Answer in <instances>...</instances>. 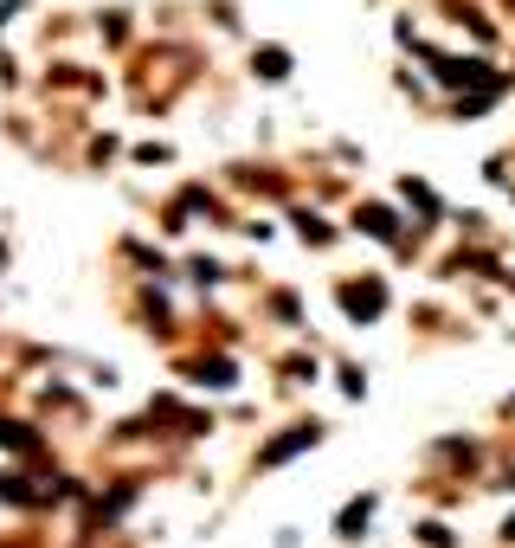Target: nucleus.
Returning <instances> with one entry per match:
<instances>
[{
	"mask_svg": "<svg viewBox=\"0 0 515 548\" xmlns=\"http://www.w3.org/2000/svg\"><path fill=\"white\" fill-rule=\"evenodd\" d=\"M316 439H322V426H297V433H283V439L264 452V464H283V458H297V452H303V445H316Z\"/></svg>",
	"mask_w": 515,
	"mask_h": 548,
	"instance_id": "nucleus-1",
	"label": "nucleus"
},
{
	"mask_svg": "<svg viewBox=\"0 0 515 548\" xmlns=\"http://www.w3.org/2000/svg\"><path fill=\"white\" fill-rule=\"evenodd\" d=\"M354 316H374L381 310V284H348V297H342Z\"/></svg>",
	"mask_w": 515,
	"mask_h": 548,
	"instance_id": "nucleus-2",
	"label": "nucleus"
},
{
	"mask_svg": "<svg viewBox=\"0 0 515 548\" xmlns=\"http://www.w3.org/2000/svg\"><path fill=\"white\" fill-rule=\"evenodd\" d=\"M367 516H374V503H367V497H361V503H354V510H342V535H354V529H361V523H367Z\"/></svg>",
	"mask_w": 515,
	"mask_h": 548,
	"instance_id": "nucleus-3",
	"label": "nucleus"
}]
</instances>
